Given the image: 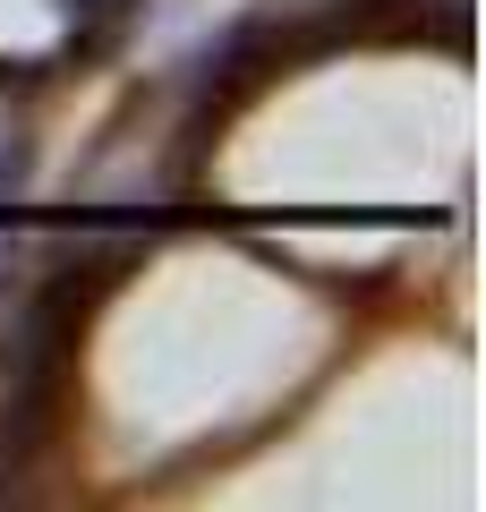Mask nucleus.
<instances>
[{
  "instance_id": "f257e3e1",
  "label": "nucleus",
  "mask_w": 486,
  "mask_h": 512,
  "mask_svg": "<svg viewBox=\"0 0 486 512\" xmlns=\"http://www.w3.org/2000/svg\"><path fill=\"white\" fill-rule=\"evenodd\" d=\"M137 9H145V0H60V18L77 26V43H111Z\"/></svg>"
},
{
  "instance_id": "f03ea898",
  "label": "nucleus",
  "mask_w": 486,
  "mask_h": 512,
  "mask_svg": "<svg viewBox=\"0 0 486 512\" xmlns=\"http://www.w3.org/2000/svg\"><path fill=\"white\" fill-rule=\"evenodd\" d=\"M26 163H35L26 137H0V197H18V188H26Z\"/></svg>"
}]
</instances>
